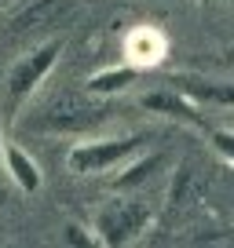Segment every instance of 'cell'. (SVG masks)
Here are the masks:
<instances>
[{
  "label": "cell",
  "instance_id": "9",
  "mask_svg": "<svg viewBox=\"0 0 234 248\" xmlns=\"http://www.w3.org/2000/svg\"><path fill=\"white\" fill-rule=\"evenodd\" d=\"M135 80H139V66L121 62V66H106V70L92 73V77L84 80V92H88V95H102V99H110V95L128 92Z\"/></svg>",
  "mask_w": 234,
  "mask_h": 248
},
{
  "label": "cell",
  "instance_id": "13",
  "mask_svg": "<svg viewBox=\"0 0 234 248\" xmlns=\"http://www.w3.org/2000/svg\"><path fill=\"white\" fill-rule=\"evenodd\" d=\"M209 139L216 142V150H219V154L227 157V161L234 157V135L227 132V128H212V132H209Z\"/></svg>",
  "mask_w": 234,
  "mask_h": 248
},
{
  "label": "cell",
  "instance_id": "5",
  "mask_svg": "<svg viewBox=\"0 0 234 248\" xmlns=\"http://www.w3.org/2000/svg\"><path fill=\"white\" fill-rule=\"evenodd\" d=\"M73 11V0H30V8H22L15 18L8 22L11 37H26V33H40L51 30L59 18H66Z\"/></svg>",
  "mask_w": 234,
  "mask_h": 248
},
{
  "label": "cell",
  "instance_id": "7",
  "mask_svg": "<svg viewBox=\"0 0 234 248\" xmlns=\"http://www.w3.org/2000/svg\"><path fill=\"white\" fill-rule=\"evenodd\" d=\"M168 88L187 95L190 102H212V106H223V109L234 102V88L227 80H209V77H198V73H172Z\"/></svg>",
  "mask_w": 234,
  "mask_h": 248
},
{
  "label": "cell",
  "instance_id": "14",
  "mask_svg": "<svg viewBox=\"0 0 234 248\" xmlns=\"http://www.w3.org/2000/svg\"><path fill=\"white\" fill-rule=\"evenodd\" d=\"M0 146H4V139H0Z\"/></svg>",
  "mask_w": 234,
  "mask_h": 248
},
{
  "label": "cell",
  "instance_id": "10",
  "mask_svg": "<svg viewBox=\"0 0 234 248\" xmlns=\"http://www.w3.org/2000/svg\"><path fill=\"white\" fill-rule=\"evenodd\" d=\"M165 59V37L154 30V26H139V30L128 37V62L132 66H150V62Z\"/></svg>",
  "mask_w": 234,
  "mask_h": 248
},
{
  "label": "cell",
  "instance_id": "3",
  "mask_svg": "<svg viewBox=\"0 0 234 248\" xmlns=\"http://www.w3.org/2000/svg\"><path fill=\"white\" fill-rule=\"evenodd\" d=\"M150 226V208L143 201H110L106 208L95 216V241L106 248H125L139 241Z\"/></svg>",
  "mask_w": 234,
  "mask_h": 248
},
{
  "label": "cell",
  "instance_id": "12",
  "mask_svg": "<svg viewBox=\"0 0 234 248\" xmlns=\"http://www.w3.org/2000/svg\"><path fill=\"white\" fill-rule=\"evenodd\" d=\"M66 245L84 248V245H95V237H92V230H88V226H81V223H66Z\"/></svg>",
  "mask_w": 234,
  "mask_h": 248
},
{
  "label": "cell",
  "instance_id": "8",
  "mask_svg": "<svg viewBox=\"0 0 234 248\" xmlns=\"http://www.w3.org/2000/svg\"><path fill=\"white\" fill-rule=\"evenodd\" d=\"M0 157H4V168H8L11 183H15L22 194H37L40 186H44L40 164L33 161V157L26 154L22 146H15V142H4V146H0Z\"/></svg>",
  "mask_w": 234,
  "mask_h": 248
},
{
  "label": "cell",
  "instance_id": "1",
  "mask_svg": "<svg viewBox=\"0 0 234 248\" xmlns=\"http://www.w3.org/2000/svg\"><path fill=\"white\" fill-rule=\"evenodd\" d=\"M117 113L114 99L102 95H88V92H59L44 102L40 109H33L26 128L30 132H44V135H63V132H92L99 124H106Z\"/></svg>",
  "mask_w": 234,
  "mask_h": 248
},
{
  "label": "cell",
  "instance_id": "6",
  "mask_svg": "<svg viewBox=\"0 0 234 248\" xmlns=\"http://www.w3.org/2000/svg\"><path fill=\"white\" fill-rule=\"evenodd\" d=\"M143 109H150V113H161V117H172V121H183V124H194V128H201L205 135L212 132L209 117H201L198 102H190L187 95L172 92V88H161V92L147 95V99H143Z\"/></svg>",
  "mask_w": 234,
  "mask_h": 248
},
{
  "label": "cell",
  "instance_id": "2",
  "mask_svg": "<svg viewBox=\"0 0 234 248\" xmlns=\"http://www.w3.org/2000/svg\"><path fill=\"white\" fill-rule=\"evenodd\" d=\"M63 55V40L51 37L44 44H37L33 51H26L22 59L8 70V80H4V92H8V117H15L18 109L30 102V95H37V88L44 84V77L51 73V66Z\"/></svg>",
  "mask_w": 234,
  "mask_h": 248
},
{
  "label": "cell",
  "instance_id": "11",
  "mask_svg": "<svg viewBox=\"0 0 234 248\" xmlns=\"http://www.w3.org/2000/svg\"><path fill=\"white\" fill-rule=\"evenodd\" d=\"M165 164H168V157H165V154H147V157H139L135 164L121 168V175L110 179V186H114L117 194H125V190H135V186L150 183V179H154L157 171L165 168Z\"/></svg>",
  "mask_w": 234,
  "mask_h": 248
},
{
  "label": "cell",
  "instance_id": "4",
  "mask_svg": "<svg viewBox=\"0 0 234 248\" xmlns=\"http://www.w3.org/2000/svg\"><path fill=\"white\" fill-rule=\"evenodd\" d=\"M143 135H117V139H84L77 142V146L70 150V157H66V168L73 171V175H102V171L117 168L121 161H128V157L135 154V150L143 146Z\"/></svg>",
  "mask_w": 234,
  "mask_h": 248
}]
</instances>
